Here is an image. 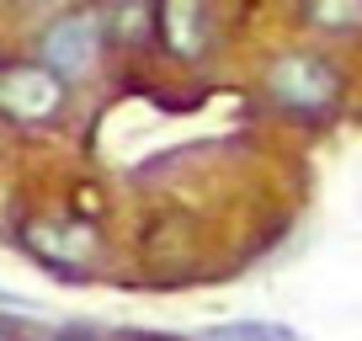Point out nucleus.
<instances>
[{
  "mask_svg": "<svg viewBox=\"0 0 362 341\" xmlns=\"http://www.w3.org/2000/svg\"><path fill=\"white\" fill-rule=\"evenodd\" d=\"M208 341H298V330L283 320H229L208 330Z\"/></svg>",
  "mask_w": 362,
  "mask_h": 341,
  "instance_id": "5",
  "label": "nucleus"
},
{
  "mask_svg": "<svg viewBox=\"0 0 362 341\" xmlns=\"http://www.w3.org/2000/svg\"><path fill=\"white\" fill-rule=\"evenodd\" d=\"M0 304H11V309H33V304H27V299H16V294H6V288H0Z\"/></svg>",
  "mask_w": 362,
  "mask_h": 341,
  "instance_id": "6",
  "label": "nucleus"
},
{
  "mask_svg": "<svg viewBox=\"0 0 362 341\" xmlns=\"http://www.w3.org/2000/svg\"><path fill=\"white\" fill-rule=\"evenodd\" d=\"M64 107V80L43 64H0V112L16 123H43Z\"/></svg>",
  "mask_w": 362,
  "mask_h": 341,
  "instance_id": "1",
  "label": "nucleus"
},
{
  "mask_svg": "<svg viewBox=\"0 0 362 341\" xmlns=\"http://www.w3.org/2000/svg\"><path fill=\"white\" fill-rule=\"evenodd\" d=\"M160 27H165V43L176 48L181 59H192V54H203V43H208V11L203 6H165L160 11Z\"/></svg>",
  "mask_w": 362,
  "mask_h": 341,
  "instance_id": "4",
  "label": "nucleus"
},
{
  "mask_svg": "<svg viewBox=\"0 0 362 341\" xmlns=\"http://www.w3.org/2000/svg\"><path fill=\"white\" fill-rule=\"evenodd\" d=\"M272 96L277 102H288L293 112H325L330 102H336V69L325 64V59H315V54H288V59H277V69H272Z\"/></svg>",
  "mask_w": 362,
  "mask_h": 341,
  "instance_id": "3",
  "label": "nucleus"
},
{
  "mask_svg": "<svg viewBox=\"0 0 362 341\" xmlns=\"http://www.w3.org/2000/svg\"><path fill=\"white\" fill-rule=\"evenodd\" d=\"M96 48H102V22L90 11H69L43 33L37 54H43V69H54L59 80H75L96 64Z\"/></svg>",
  "mask_w": 362,
  "mask_h": 341,
  "instance_id": "2",
  "label": "nucleus"
},
{
  "mask_svg": "<svg viewBox=\"0 0 362 341\" xmlns=\"http://www.w3.org/2000/svg\"><path fill=\"white\" fill-rule=\"evenodd\" d=\"M0 341H6V330H0Z\"/></svg>",
  "mask_w": 362,
  "mask_h": 341,
  "instance_id": "7",
  "label": "nucleus"
}]
</instances>
